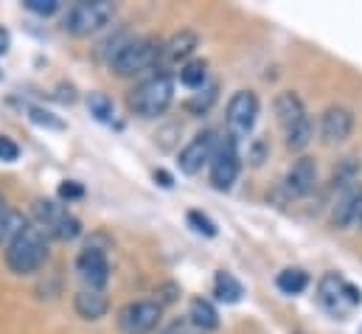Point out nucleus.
<instances>
[{
    "label": "nucleus",
    "instance_id": "9d476101",
    "mask_svg": "<svg viewBox=\"0 0 362 334\" xmlns=\"http://www.w3.org/2000/svg\"><path fill=\"white\" fill-rule=\"evenodd\" d=\"M351 132H354V113L343 104H332L320 118V138L329 146H337V144H346Z\"/></svg>",
    "mask_w": 362,
    "mask_h": 334
},
{
    "label": "nucleus",
    "instance_id": "20e7f679",
    "mask_svg": "<svg viewBox=\"0 0 362 334\" xmlns=\"http://www.w3.org/2000/svg\"><path fill=\"white\" fill-rule=\"evenodd\" d=\"M112 17H115V6L110 0H82L68 8L62 28L74 37H88L93 31L104 28Z\"/></svg>",
    "mask_w": 362,
    "mask_h": 334
},
{
    "label": "nucleus",
    "instance_id": "f3484780",
    "mask_svg": "<svg viewBox=\"0 0 362 334\" xmlns=\"http://www.w3.org/2000/svg\"><path fill=\"white\" fill-rule=\"evenodd\" d=\"M188 323L202 329V332H214V329H219V312H216V306L211 301L194 298L191 309H188Z\"/></svg>",
    "mask_w": 362,
    "mask_h": 334
},
{
    "label": "nucleus",
    "instance_id": "6ab92c4d",
    "mask_svg": "<svg viewBox=\"0 0 362 334\" xmlns=\"http://www.w3.org/2000/svg\"><path fill=\"white\" fill-rule=\"evenodd\" d=\"M25 228H28L25 214H23V211H11V208H6V214L0 217V248H8Z\"/></svg>",
    "mask_w": 362,
    "mask_h": 334
},
{
    "label": "nucleus",
    "instance_id": "1a4fd4ad",
    "mask_svg": "<svg viewBox=\"0 0 362 334\" xmlns=\"http://www.w3.org/2000/svg\"><path fill=\"white\" fill-rule=\"evenodd\" d=\"M216 146H219V138H216V132L214 129H205V132H199L185 149L180 152V158H177V166H180L182 174H199L202 166H208L211 163V158H214V152H216Z\"/></svg>",
    "mask_w": 362,
    "mask_h": 334
},
{
    "label": "nucleus",
    "instance_id": "9b49d317",
    "mask_svg": "<svg viewBox=\"0 0 362 334\" xmlns=\"http://www.w3.org/2000/svg\"><path fill=\"white\" fill-rule=\"evenodd\" d=\"M315 183H317V166H315V161L312 158H298L292 166L286 168V174H284V194L289 197V200H300V197H306L312 188H315Z\"/></svg>",
    "mask_w": 362,
    "mask_h": 334
},
{
    "label": "nucleus",
    "instance_id": "f8f14e48",
    "mask_svg": "<svg viewBox=\"0 0 362 334\" xmlns=\"http://www.w3.org/2000/svg\"><path fill=\"white\" fill-rule=\"evenodd\" d=\"M76 270L82 275V281L88 284V289H104V284L110 281V261L104 250H85L76 255Z\"/></svg>",
    "mask_w": 362,
    "mask_h": 334
},
{
    "label": "nucleus",
    "instance_id": "423d86ee",
    "mask_svg": "<svg viewBox=\"0 0 362 334\" xmlns=\"http://www.w3.org/2000/svg\"><path fill=\"white\" fill-rule=\"evenodd\" d=\"M163 306L158 301H132L118 312V329L124 334H152L160 323Z\"/></svg>",
    "mask_w": 362,
    "mask_h": 334
},
{
    "label": "nucleus",
    "instance_id": "39448f33",
    "mask_svg": "<svg viewBox=\"0 0 362 334\" xmlns=\"http://www.w3.org/2000/svg\"><path fill=\"white\" fill-rule=\"evenodd\" d=\"M317 301L332 318H346L354 306L362 304V292L337 272H329L317 284Z\"/></svg>",
    "mask_w": 362,
    "mask_h": 334
},
{
    "label": "nucleus",
    "instance_id": "a211bd4d",
    "mask_svg": "<svg viewBox=\"0 0 362 334\" xmlns=\"http://www.w3.org/2000/svg\"><path fill=\"white\" fill-rule=\"evenodd\" d=\"M214 295H216V301H222V304H239L242 301V295H245V287L239 284V278L236 275H230V272H216V278H214Z\"/></svg>",
    "mask_w": 362,
    "mask_h": 334
},
{
    "label": "nucleus",
    "instance_id": "c9c22d12",
    "mask_svg": "<svg viewBox=\"0 0 362 334\" xmlns=\"http://www.w3.org/2000/svg\"><path fill=\"white\" fill-rule=\"evenodd\" d=\"M155 180H160L163 188H172V174H166V171H155Z\"/></svg>",
    "mask_w": 362,
    "mask_h": 334
},
{
    "label": "nucleus",
    "instance_id": "ddd939ff",
    "mask_svg": "<svg viewBox=\"0 0 362 334\" xmlns=\"http://www.w3.org/2000/svg\"><path fill=\"white\" fill-rule=\"evenodd\" d=\"M199 48V37H197V31H191V28H182L177 31L172 40H166L163 45H160V65L163 68H169V65H185L188 62V57L194 54Z\"/></svg>",
    "mask_w": 362,
    "mask_h": 334
},
{
    "label": "nucleus",
    "instance_id": "7c9ffc66",
    "mask_svg": "<svg viewBox=\"0 0 362 334\" xmlns=\"http://www.w3.org/2000/svg\"><path fill=\"white\" fill-rule=\"evenodd\" d=\"M17 158H20V146H17L11 138L0 135V161H3V163H14Z\"/></svg>",
    "mask_w": 362,
    "mask_h": 334
},
{
    "label": "nucleus",
    "instance_id": "7ed1b4c3",
    "mask_svg": "<svg viewBox=\"0 0 362 334\" xmlns=\"http://www.w3.org/2000/svg\"><path fill=\"white\" fill-rule=\"evenodd\" d=\"M160 45L155 37H138V40H129L118 54L115 59L110 62L112 74L121 76V79H129V76H138L149 68H155L160 62Z\"/></svg>",
    "mask_w": 362,
    "mask_h": 334
},
{
    "label": "nucleus",
    "instance_id": "e433bc0d",
    "mask_svg": "<svg viewBox=\"0 0 362 334\" xmlns=\"http://www.w3.org/2000/svg\"><path fill=\"white\" fill-rule=\"evenodd\" d=\"M6 214V200H3V194H0V217Z\"/></svg>",
    "mask_w": 362,
    "mask_h": 334
},
{
    "label": "nucleus",
    "instance_id": "a878e982",
    "mask_svg": "<svg viewBox=\"0 0 362 334\" xmlns=\"http://www.w3.org/2000/svg\"><path fill=\"white\" fill-rule=\"evenodd\" d=\"M51 234H54L59 242H74V239H79V234H82V222H79L74 214H68Z\"/></svg>",
    "mask_w": 362,
    "mask_h": 334
},
{
    "label": "nucleus",
    "instance_id": "5701e85b",
    "mask_svg": "<svg viewBox=\"0 0 362 334\" xmlns=\"http://www.w3.org/2000/svg\"><path fill=\"white\" fill-rule=\"evenodd\" d=\"M286 149H292V152H300V149H306L309 144H312V138H315V127H312V118H303V121H298L295 127H289L286 132Z\"/></svg>",
    "mask_w": 362,
    "mask_h": 334
},
{
    "label": "nucleus",
    "instance_id": "f257e3e1",
    "mask_svg": "<svg viewBox=\"0 0 362 334\" xmlns=\"http://www.w3.org/2000/svg\"><path fill=\"white\" fill-rule=\"evenodd\" d=\"M172 98H175V79H172V74L163 71V74L138 84L129 93L127 104L138 118H158L169 110Z\"/></svg>",
    "mask_w": 362,
    "mask_h": 334
},
{
    "label": "nucleus",
    "instance_id": "aec40b11",
    "mask_svg": "<svg viewBox=\"0 0 362 334\" xmlns=\"http://www.w3.org/2000/svg\"><path fill=\"white\" fill-rule=\"evenodd\" d=\"M31 211H34L37 222H40V225H45L48 231H54V228L68 217V208H65V205H59V202H54V200H37Z\"/></svg>",
    "mask_w": 362,
    "mask_h": 334
},
{
    "label": "nucleus",
    "instance_id": "473e14b6",
    "mask_svg": "<svg viewBox=\"0 0 362 334\" xmlns=\"http://www.w3.org/2000/svg\"><path fill=\"white\" fill-rule=\"evenodd\" d=\"M82 194H85V188L76 185V183H62V185H59V197H62V200H76V197H82Z\"/></svg>",
    "mask_w": 362,
    "mask_h": 334
},
{
    "label": "nucleus",
    "instance_id": "c756f323",
    "mask_svg": "<svg viewBox=\"0 0 362 334\" xmlns=\"http://www.w3.org/2000/svg\"><path fill=\"white\" fill-rule=\"evenodd\" d=\"M247 155H250V163H253V166H262V163L267 161V155H270V144H267L264 138H256Z\"/></svg>",
    "mask_w": 362,
    "mask_h": 334
},
{
    "label": "nucleus",
    "instance_id": "2eb2a0df",
    "mask_svg": "<svg viewBox=\"0 0 362 334\" xmlns=\"http://www.w3.org/2000/svg\"><path fill=\"white\" fill-rule=\"evenodd\" d=\"M360 202H362V188H346L337 202L332 205V225L334 228H349L354 225L357 219V211H360Z\"/></svg>",
    "mask_w": 362,
    "mask_h": 334
},
{
    "label": "nucleus",
    "instance_id": "2f4dec72",
    "mask_svg": "<svg viewBox=\"0 0 362 334\" xmlns=\"http://www.w3.org/2000/svg\"><path fill=\"white\" fill-rule=\"evenodd\" d=\"M177 295H180V287L177 284H163L160 289H158V306H166V304H175L177 301Z\"/></svg>",
    "mask_w": 362,
    "mask_h": 334
},
{
    "label": "nucleus",
    "instance_id": "f704fd0d",
    "mask_svg": "<svg viewBox=\"0 0 362 334\" xmlns=\"http://www.w3.org/2000/svg\"><path fill=\"white\" fill-rule=\"evenodd\" d=\"M8 45H11V37H8V31L0 25V57L8 51Z\"/></svg>",
    "mask_w": 362,
    "mask_h": 334
},
{
    "label": "nucleus",
    "instance_id": "4468645a",
    "mask_svg": "<svg viewBox=\"0 0 362 334\" xmlns=\"http://www.w3.org/2000/svg\"><path fill=\"white\" fill-rule=\"evenodd\" d=\"M275 118H278V124H281L284 132H286L289 127H295L298 121L309 118V115H306V107H303V98H300L298 93H292V90L278 93V96H275Z\"/></svg>",
    "mask_w": 362,
    "mask_h": 334
},
{
    "label": "nucleus",
    "instance_id": "cd10ccee",
    "mask_svg": "<svg viewBox=\"0 0 362 334\" xmlns=\"http://www.w3.org/2000/svg\"><path fill=\"white\" fill-rule=\"evenodd\" d=\"M188 225L197 231V234H202V236H208V239H214L216 236V225L202 214V211H188Z\"/></svg>",
    "mask_w": 362,
    "mask_h": 334
},
{
    "label": "nucleus",
    "instance_id": "393cba45",
    "mask_svg": "<svg viewBox=\"0 0 362 334\" xmlns=\"http://www.w3.org/2000/svg\"><path fill=\"white\" fill-rule=\"evenodd\" d=\"M28 118H31L37 127H45V129H54V132H62V129H65V121L57 118L54 113L42 110V107H31V110H28Z\"/></svg>",
    "mask_w": 362,
    "mask_h": 334
},
{
    "label": "nucleus",
    "instance_id": "bb28decb",
    "mask_svg": "<svg viewBox=\"0 0 362 334\" xmlns=\"http://www.w3.org/2000/svg\"><path fill=\"white\" fill-rule=\"evenodd\" d=\"M216 101V84H208V87H202V93H197L185 107L191 110V113H197V115H202V113H208L211 110V104Z\"/></svg>",
    "mask_w": 362,
    "mask_h": 334
},
{
    "label": "nucleus",
    "instance_id": "72a5a7b5",
    "mask_svg": "<svg viewBox=\"0 0 362 334\" xmlns=\"http://www.w3.org/2000/svg\"><path fill=\"white\" fill-rule=\"evenodd\" d=\"M188 326H191L188 318H177V321H172L160 334H188Z\"/></svg>",
    "mask_w": 362,
    "mask_h": 334
},
{
    "label": "nucleus",
    "instance_id": "6e6552de",
    "mask_svg": "<svg viewBox=\"0 0 362 334\" xmlns=\"http://www.w3.org/2000/svg\"><path fill=\"white\" fill-rule=\"evenodd\" d=\"M225 118H228V127L233 135H247L259 118V96L253 90H236L228 101Z\"/></svg>",
    "mask_w": 362,
    "mask_h": 334
},
{
    "label": "nucleus",
    "instance_id": "b1692460",
    "mask_svg": "<svg viewBox=\"0 0 362 334\" xmlns=\"http://www.w3.org/2000/svg\"><path fill=\"white\" fill-rule=\"evenodd\" d=\"M88 110L95 121H112V101L104 93H90L88 96Z\"/></svg>",
    "mask_w": 362,
    "mask_h": 334
},
{
    "label": "nucleus",
    "instance_id": "dca6fc26",
    "mask_svg": "<svg viewBox=\"0 0 362 334\" xmlns=\"http://www.w3.org/2000/svg\"><path fill=\"white\" fill-rule=\"evenodd\" d=\"M74 309H76V315L82 321H101L107 315V309H110V301H107V295L101 289H82L74 298Z\"/></svg>",
    "mask_w": 362,
    "mask_h": 334
},
{
    "label": "nucleus",
    "instance_id": "c85d7f7f",
    "mask_svg": "<svg viewBox=\"0 0 362 334\" xmlns=\"http://www.w3.org/2000/svg\"><path fill=\"white\" fill-rule=\"evenodd\" d=\"M23 6L40 17H51L59 11V0H23Z\"/></svg>",
    "mask_w": 362,
    "mask_h": 334
},
{
    "label": "nucleus",
    "instance_id": "4be33fe9",
    "mask_svg": "<svg viewBox=\"0 0 362 334\" xmlns=\"http://www.w3.org/2000/svg\"><path fill=\"white\" fill-rule=\"evenodd\" d=\"M208 82V62L205 59H188L180 68V84L188 90H202Z\"/></svg>",
    "mask_w": 362,
    "mask_h": 334
},
{
    "label": "nucleus",
    "instance_id": "f03ea898",
    "mask_svg": "<svg viewBox=\"0 0 362 334\" xmlns=\"http://www.w3.org/2000/svg\"><path fill=\"white\" fill-rule=\"evenodd\" d=\"M48 258V242L40 228H25L8 248H6V264L17 275H31L42 267Z\"/></svg>",
    "mask_w": 362,
    "mask_h": 334
},
{
    "label": "nucleus",
    "instance_id": "412c9836",
    "mask_svg": "<svg viewBox=\"0 0 362 334\" xmlns=\"http://www.w3.org/2000/svg\"><path fill=\"white\" fill-rule=\"evenodd\" d=\"M275 287H278L284 295H300V292L309 287V275H306L300 267H286V270L278 272Z\"/></svg>",
    "mask_w": 362,
    "mask_h": 334
},
{
    "label": "nucleus",
    "instance_id": "0eeeda50",
    "mask_svg": "<svg viewBox=\"0 0 362 334\" xmlns=\"http://www.w3.org/2000/svg\"><path fill=\"white\" fill-rule=\"evenodd\" d=\"M211 185L216 191H230L236 177H239V149H236V138H225L219 141L214 158H211Z\"/></svg>",
    "mask_w": 362,
    "mask_h": 334
}]
</instances>
